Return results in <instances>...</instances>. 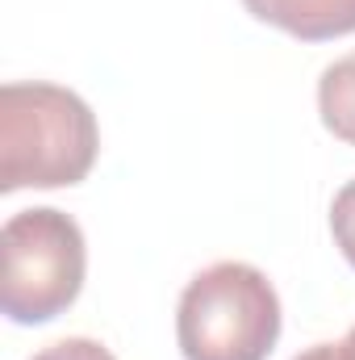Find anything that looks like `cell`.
I'll return each mask as SVG.
<instances>
[{
    "label": "cell",
    "mask_w": 355,
    "mask_h": 360,
    "mask_svg": "<svg viewBox=\"0 0 355 360\" xmlns=\"http://www.w3.org/2000/svg\"><path fill=\"white\" fill-rule=\"evenodd\" d=\"M293 360H347V356H343V344H314Z\"/></svg>",
    "instance_id": "ba28073f"
},
{
    "label": "cell",
    "mask_w": 355,
    "mask_h": 360,
    "mask_svg": "<svg viewBox=\"0 0 355 360\" xmlns=\"http://www.w3.org/2000/svg\"><path fill=\"white\" fill-rule=\"evenodd\" d=\"M318 113H322V126L339 139L355 147V51L335 59L322 80H318Z\"/></svg>",
    "instance_id": "5b68a950"
},
{
    "label": "cell",
    "mask_w": 355,
    "mask_h": 360,
    "mask_svg": "<svg viewBox=\"0 0 355 360\" xmlns=\"http://www.w3.org/2000/svg\"><path fill=\"white\" fill-rule=\"evenodd\" d=\"M0 306L13 323L59 319L84 285V235L63 210H21L0 231Z\"/></svg>",
    "instance_id": "3957f363"
},
{
    "label": "cell",
    "mask_w": 355,
    "mask_h": 360,
    "mask_svg": "<svg viewBox=\"0 0 355 360\" xmlns=\"http://www.w3.org/2000/svg\"><path fill=\"white\" fill-rule=\"evenodd\" d=\"M251 17L301 38V42H326L355 34V0H243Z\"/></svg>",
    "instance_id": "277c9868"
},
{
    "label": "cell",
    "mask_w": 355,
    "mask_h": 360,
    "mask_svg": "<svg viewBox=\"0 0 355 360\" xmlns=\"http://www.w3.org/2000/svg\"><path fill=\"white\" fill-rule=\"evenodd\" d=\"M343 356H347V360H355V327H351V335L343 340Z\"/></svg>",
    "instance_id": "9c48e42d"
},
{
    "label": "cell",
    "mask_w": 355,
    "mask_h": 360,
    "mask_svg": "<svg viewBox=\"0 0 355 360\" xmlns=\"http://www.w3.org/2000/svg\"><path fill=\"white\" fill-rule=\"evenodd\" d=\"M96 117L72 89H0V193L80 184L96 164Z\"/></svg>",
    "instance_id": "6da1fadb"
},
{
    "label": "cell",
    "mask_w": 355,
    "mask_h": 360,
    "mask_svg": "<svg viewBox=\"0 0 355 360\" xmlns=\"http://www.w3.org/2000/svg\"><path fill=\"white\" fill-rule=\"evenodd\" d=\"M34 360H113V352L96 340H84V335H72V340H59L51 348H42Z\"/></svg>",
    "instance_id": "52a82bcc"
},
{
    "label": "cell",
    "mask_w": 355,
    "mask_h": 360,
    "mask_svg": "<svg viewBox=\"0 0 355 360\" xmlns=\"http://www.w3.org/2000/svg\"><path fill=\"white\" fill-rule=\"evenodd\" d=\"M184 360H267L280 340V297L260 269L222 260L196 272L180 297Z\"/></svg>",
    "instance_id": "7a4b0ae2"
},
{
    "label": "cell",
    "mask_w": 355,
    "mask_h": 360,
    "mask_svg": "<svg viewBox=\"0 0 355 360\" xmlns=\"http://www.w3.org/2000/svg\"><path fill=\"white\" fill-rule=\"evenodd\" d=\"M330 231H335V243L339 252L347 256V264L355 269V180H347L330 205Z\"/></svg>",
    "instance_id": "8992f818"
}]
</instances>
